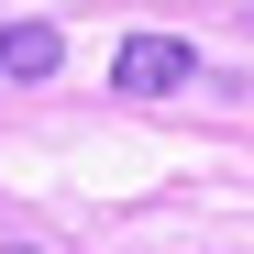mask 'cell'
Returning <instances> with one entry per match:
<instances>
[{"mask_svg":"<svg viewBox=\"0 0 254 254\" xmlns=\"http://www.w3.org/2000/svg\"><path fill=\"white\" fill-rule=\"evenodd\" d=\"M188 77H199V56L177 45V33H133V45L111 56V89L122 100H166V89H188Z\"/></svg>","mask_w":254,"mask_h":254,"instance_id":"1","label":"cell"}]
</instances>
